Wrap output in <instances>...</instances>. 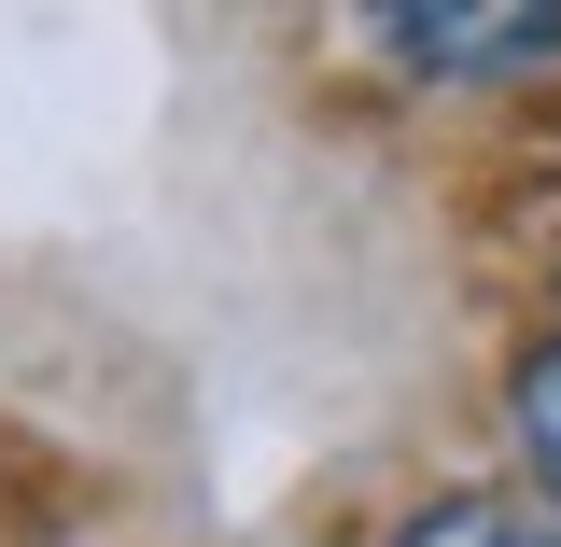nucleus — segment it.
I'll use <instances>...</instances> for the list:
<instances>
[{"label":"nucleus","instance_id":"obj_3","mask_svg":"<svg viewBox=\"0 0 561 547\" xmlns=\"http://www.w3.org/2000/svg\"><path fill=\"white\" fill-rule=\"evenodd\" d=\"M505 435H519V464H534V505H561V338L519 351V379H505Z\"/></svg>","mask_w":561,"mask_h":547},{"label":"nucleus","instance_id":"obj_2","mask_svg":"<svg viewBox=\"0 0 561 547\" xmlns=\"http://www.w3.org/2000/svg\"><path fill=\"white\" fill-rule=\"evenodd\" d=\"M393 547H561V505L534 491H435L393 520Z\"/></svg>","mask_w":561,"mask_h":547},{"label":"nucleus","instance_id":"obj_1","mask_svg":"<svg viewBox=\"0 0 561 547\" xmlns=\"http://www.w3.org/2000/svg\"><path fill=\"white\" fill-rule=\"evenodd\" d=\"M365 43L421 84H548L561 70V0H393Z\"/></svg>","mask_w":561,"mask_h":547}]
</instances>
